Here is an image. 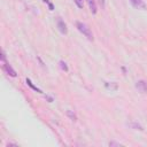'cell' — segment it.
Segmentation results:
<instances>
[{
  "instance_id": "6da1fadb",
  "label": "cell",
  "mask_w": 147,
  "mask_h": 147,
  "mask_svg": "<svg viewBox=\"0 0 147 147\" xmlns=\"http://www.w3.org/2000/svg\"><path fill=\"white\" fill-rule=\"evenodd\" d=\"M76 28H77L78 31H79L80 33H83L88 40H93V33H92L91 29H90L85 23L78 21V22H76Z\"/></svg>"
},
{
  "instance_id": "7a4b0ae2",
  "label": "cell",
  "mask_w": 147,
  "mask_h": 147,
  "mask_svg": "<svg viewBox=\"0 0 147 147\" xmlns=\"http://www.w3.org/2000/svg\"><path fill=\"white\" fill-rule=\"evenodd\" d=\"M1 62H2V67H3V70L7 72V75H9L10 77H16L17 76V74H16V71L13 69V67L7 62V60H6V53L2 51V55H1Z\"/></svg>"
},
{
  "instance_id": "3957f363",
  "label": "cell",
  "mask_w": 147,
  "mask_h": 147,
  "mask_svg": "<svg viewBox=\"0 0 147 147\" xmlns=\"http://www.w3.org/2000/svg\"><path fill=\"white\" fill-rule=\"evenodd\" d=\"M130 1V3L134 7V8H137V9H146L147 8V6H146V3L144 2V0H129Z\"/></svg>"
},
{
  "instance_id": "277c9868",
  "label": "cell",
  "mask_w": 147,
  "mask_h": 147,
  "mask_svg": "<svg viewBox=\"0 0 147 147\" xmlns=\"http://www.w3.org/2000/svg\"><path fill=\"white\" fill-rule=\"evenodd\" d=\"M57 29H59V31H60L62 34H67V32H68L67 24H65V23H64V21H63V20H61V18H59V20H57Z\"/></svg>"
},
{
  "instance_id": "5b68a950",
  "label": "cell",
  "mask_w": 147,
  "mask_h": 147,
  "mask_svg": "<svg viewBox=\"0 0 147 147\" xmlns=\"http://www.w3.org/2000/svg\"><path fill=\"white\" fill-rule=\"evenodd\" d=\"M136 87L138 88V91H140L141 93H146L147 92V83L145 80H138L136 83Z\"/></svg>"
},
{
  "instance_id": "8992f818",
  "label": "cell",
  "mask_w": 147,
  "mask_h": 147,
  "mask_svg": "<svg viewBox=\"0 0 147 147\" xmlns=\"http://www.w3.org/2000/svg\"><path fill=\"white\" fill-rule=\"evenodd\" d=\"M86 1H87L88 6H90V10L92 11V14H96L98 8H96V3H95V1H94V0H86Z\"/></svg>"
},
{
  "instance_id": "52a82bcc",
  "label": "cell",
  "mask_w": 147,
  "mask_h": 147,
  "mask_svg": "<svg viewBox=\"0 0 147 147\" xmlns=\"http://www.w3.org/2000/svg\"><path fill=\"white\" fill-rule=\"evenodd\" d=\"M26 84H28V85H29V86H30V87H31L32 90H34L36 92H38V93H42V92H41V90H40V88H38L37 86H34V85L32 84V82H31L30 79H26Z\"/></svg>"
},
{
  "instance_id": "ba28073f",
  "label": "cell",
  "mask_w": 147,
  "mask_h": 147,
  "mask_svg": "<svg viewBox=\"0 0 147 147\" xmlns=\"http://www.w3.org/2000/svg\"><path fill=\"white\" fill-rule=\"evenodd\" d=\"M67 115H68L72 121H77V116H76L71 110H67Z\"/></svg>"
},
{
  "instance_id": "9c48e42d",
  "label": "cell",
  "mask_w": 147,
  "mask_h": 147,
  "mask_svg": "<svg viewBox=\"0 0 147 147\" xmlns=\"http://www.w3.org/2000/svg\"><path fill=\"white\" fill-rule=\"evenodd\" d=\"M59 64H60V68H61L62 70H64V71H68V65H67V63H65V62H63V61H60V62H59Z\"/></svg>"
},
{
  "instance_id": "30bf717a",
  "label": "cell",
  "mask_w": 147,
  "mask_h": 147,
  "mask_svg": "<svg viewBox=\"0 0 147 147\" xmlns=\"http://www.w3.org/2000/svg\"><path fill=\"white\" fill-rule=\"evenodd\" d=\"M74 1H75V3L77 5L78 8H83V6H84V0H74Z\"/></svg>"
},
{
  "instance_id": "8fae6325",
  "label": "cell",
  "mask_w": 147,
  "mask_h": 147,
  "mask_svg": "<svg viewBox=\"0 0 147 147\" xmlns=\"http://www.w3.org/2000/svg\"><path fill=\"white\" fill-rule=\"evenodd\" d=\"M42 1H44V2H46V3L48 5V7H49V10H53V9H54V6H53V3H51L48 0H42Z\"/></svg>"
},
{
  "instance_id": "7c38bea8",
  "label": "cell",
  "mask_w": 147,
  "mask_h": 147,
  "mask_svg": "<svg viewBox=\"0 0 147 147\" xmlns=\"http://www.w3.org/2000/svg\"><path fill=\"white\" fill-rule=\"evenodd\" d=\"M130 126H133V127H136V129H138V130H142V127H141V125H139V124H137V123H133V124H130Z\"/></svg>"
},
{
  "instance_id": "4fadbf2b",
  "label": "cell",
  "mask_w": 147,
  "mask_h": 147,
  "mask_svg": "<svg viewBox=\"0 0 147 147\" xmlns=\"http://www.w3.org/2000/svg\"><path fill=\"white\" fill-rule=\"evenodd\" d=\"M109 146H122L121 144H118V142H114V141H110L109 142Z\"/></svg>"
}]
</instances>
